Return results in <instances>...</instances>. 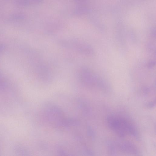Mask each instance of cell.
<instances>
[{
  "label": "cell",
  "instance_id": "cell-1",
  "mask_svg": "<svg viewBox=\"0 0 156 156\" xmlns=\"http://www.w3.org/2000/svg\"><path fill=\"white\" fill-rule=\"evenodd\" d=\"M107 122L110 128L120 136L124 137L127 135L137 136V132L134 126L124 117L110 115L107 117Z\"/></svg>",
  "mask_w": 156,
  "mask_h": 156
},
{
  "label": "cell",
  "instance_id": "cell-2",
  "mask_svg": "<svg viewBox=\"0 0 156 156\" xmlns=\"http://www.w3.org/2000/svg\"><path fill=\"white\" fill-rule=\"evenodd\" d=\"M81 78L86 83L102 87L106 85L105 82L100 77L88 70H85L81 74Z\"/></svg>",
  "mask_w": 156,
  "mask_h": 156
},
{
  "label": "cell",
  "instance_id": "cell-3",
  "mask_svg": "<svg viewBox=\"0 0 156 156\" xmlns=\"http://www.w3.org/2000/svg\"><path fill=\"white\" fill-rule=\"evenodd\" d=\"M3 48V46L2 45L0 44V51L2 50Z\"/></svg>",
  "mask_w": 156,
  "mask_h": 156
}]
</instances>
